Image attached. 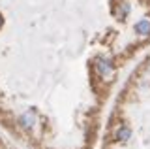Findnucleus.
I'll return each mask as SVG.
<instances>
[{"label": "nucleus", "mask_w": 150, "mask_h": 149, "mask_svg": "<svg viewBox=\"0 0 150 149\" xmlns=\"http://www.w3.org/2000/svg\"><path fill=\"white\" fill-rule=\"evenodd\" d=\"M94 66H96V72L101 76V80H105V81H112V77H115V66L111 64V60H109V59H105V57H98Z\"/></svg>", "instance_id": "f257e3e1"}, {"label": "nucleus", "mask_w": 150, "mask_h": 149, "mask_svg": "<svg viewBox=\"0 0 150 149\" xmlns=\"http://www.w3.org/2000/svg\"><path fill=\"white\" fill-rule=\"evenodd\" d=\"M135 32H137L139 36H143V38L150 36V19H148V17H144V19H141V21L135 23Z\"/></svg>", "instance_id": "f03ea898"}, {"label": "nucleus", "mask_w": 150, "mask_h": 149, "mask_svg": "<svg viewBox=\"0 0 150 149\" xmlns=\"http://www.w3.org/2000/svg\"><path fill=\"white\" fill-rule=\"evenodd\" d=\"M129 136H131V130L128 127H122V128H118V132H116L118 142H120V140H122V142H126V140H129Z\"/></svg>", "instance_id": "7ed1b4c3"}, {"label": "nucleus", "mask_w": 150, "mask_h": 149, "mask_svg": "<svg viewBox=\"0 0 150 149\" xmlns=\"http://www.w3.org/2000/svg\"><path fill=\"white\" fill-rule=\"evenodd\" d=\"M0 27H2V15H0Z\"/></svg>", "instance_id": "20e7f679"}]
</instances>
